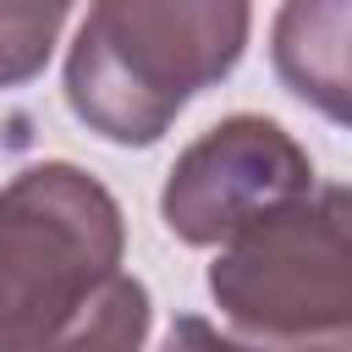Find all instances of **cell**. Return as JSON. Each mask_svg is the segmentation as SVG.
Masks as SVG:
<instances>
[{
    "label": "cell",
    "mask_w": 352,
    "mask_h": 352,
    "mask_svg": "<svg viewBox=\"0 0 352 352\" xmlns=\"http://www.w3.org/2000/svg\"><path fill=\"white\" fill-rule=\"evenodd\" d=\"M121 248L99 176L66 160L16 170L0 187V352H143L148 286Z\"/></svg>",
    "instance_id": "1"
},
{
    "label": "cell",
    "mask_w": 352,
    "mask_h": 352,
    "mask_svg": "<svg viewBox=\"0 0 352 352\" xmlns=\"http://www.w3.org/2000/svg\"><path fill=\"white\" fill-rule=\"evenodd\" d=\"M248 22V0H94L66 55V104L104 143L143 148L242 60Z\"/></svg>",
    "instance_id": "2"
},
{
    "label": "cell",
    "mask_w": 352,
    "mask_h": 352,
    "mask_svg": "<svg viewBox=\"0 0 352 352\" xmlns=\"http://www.w3.org/2000/svg\"><path fill=\"white\" fill-rule=\"evenodd\" d=\"M209 292L231 330L264 352H352L346 187L314 182L226 236Z\"/></svg>",
    "instance_id": "3"
},
{
    "label": "cell",
    "mask_w": 352,
    "mask_h": 352,
    "mask_svg": "<svg viewBox=\"0 0 352 352\" xmlns=\"http://www.w3.org/2000/svg\"><path fill=\"white\" fill-rule=\"evenodd\" d=\"M308 187H314V165L280 121L226 116L220 126H209L176 154L160 192V214L176 242L220 248L248 220L280 209Z\"/></svg>",
    "instance_id": "4"
},
{
    "label": "cell",
    "mask_w": 352,
    "mask_h": 352,
    "mask_svg": "<svg viewBox=\"0 0 352 352\" xmlns=\"http://www.w3.org/2000/svg\"><path fill=\"white\" fill-rule=\"evenodd\" d=\"M280 82L330 121H346V0H286L275 16Z\"/></svg>",
    "instance_id": "5"
},
{
    "label": "cell",
    "mask_w": 352,
    "mask_h": 352,
    "mask_svg": "<svg viewBox=\"0 0 352 352\" xmlns=\"http://www.w3.org/2000/svg\"><path fill=\"white\" fill-rule=\"evenodd\" d=\"M72 0H0V88H22L44 72Z\"/></svg>",
    "instance_id": "6"
},
{
    "label": "cell",
    "mask_w": 352,
    "mask_h": 352,
    "mask_svg": "<svg viewBox=\"0 0 352 352\" xmlns=\"http://www.w3.org/2000/svg\"><path fill=\"white\" fill-rule=\"evenodd\" d=\"M160 352H264V346H253V341H242V336H226V330H214V324L198 319V314H182V319L170 324V336H165Z\"/></svg>",
    "instance_id": "7"
}]
</instances>
